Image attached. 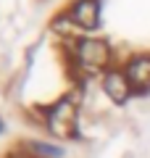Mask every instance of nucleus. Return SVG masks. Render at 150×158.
<instances>
[{"label": "nucleus", "mask_w": 150, "mask_h": 158, "mask_svg": "<svg viewBox=\"0 0 150 158\" xmlns=\"http://www.w3.org/2000/svg\"><path fill=\"white\" fill-rule=\"evenodd\" d=\"M79 56H82V61L90 63V66H100V63H106V58H108V48H106V42L90 40V42H84V45L79 48Z\"/></svg>", "instance_id": "nucleus-3"}, {"label": "nucleus", "mask_w": 150, "mask_h": 158, "mask_svg": "<svg viewBox=\"0 0 150 158\" xmlns=\"http://www.w3.org/2000/svg\"><path fill=\"white\" fill-rule=\"evenodd\" d=\"M71 16L79 27H95L98 24V3L95 0H82V3H77Z\"/></svg>", "instance_id": "nucleus-5"}, {"label": "nucleus", "mask_w": 150, "mask_h": 158, "mask_svg": "<svg viewBox=\"0 0 150 158\" xmlns=\"http://www.w3.org/2000/svg\"><path fill=\"white\" fill-rule=\"evenodd\" d=\"M129 87H132V85H129V79L124 77V74H116V71H113V74H108V77H106V92H108L116 103L127 100Z\"/></svg>", "instance_id": "nucleus-4"}, {"label": "nucleus", "mask_w": 150, "mask_h": 158, "mask_svg": "<svg viewBox=\"0 0 150 158\" xmlns=\"http://www.w3.org/2000/svg\"><path fill=\"white\" fill-rule=\"evenodd\" d=\"M127 79H129V85L140 87V90L148 87L150 85V58H137L134 63H129Z\"/></svg>", "instance_id": "nucleus-2"}, {"label": "nucleus", "mask_w": 150, "mask_h": 158, "mask_svg": "<svg viewBox=\"0 0 150 158\" xmlns=\"http://www.w3.org/2000/svg\"><path fill=\"white\" fill-rule=\"evenodd\" d=\"M0 158H58V153L50 150V148H45V145L24 140V142H13Z\"/></svg>", "instance_id": "nucleus-1"}]
</instances>
